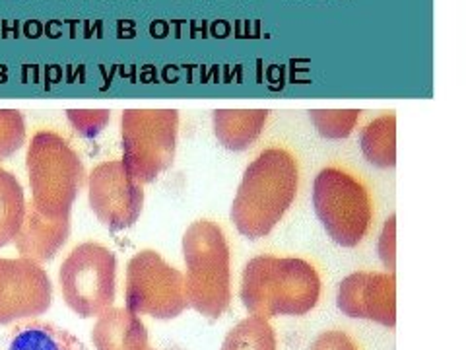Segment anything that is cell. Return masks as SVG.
I'll list each match as a JSON object with an SVG mask.
<instances>
[{
	"label": "cell",
	"mask_w": 466,
	"mask_h": 350,
	"mask_svg": "<svg viewBox=\"0 0 466 350\" xmlns=\"http://www.w3.org/2000/svg\"><path fill=\"white\" fill-rule=\"evenodd\" d=\"M268 119L265 109H218L212 113L214 135L228 150H247Z\"/></svg>",
	"instance_id": "9a60e30c"
},
{
	"label": "cell",
	"mask_w": 466,
	"mask_h": 350,
	"mask_svg": "<svg viewBox=\"0 0 466 350\" xmlns=\"http://www.w3.org/2000/svg\"><path fill=\"white\" fill-rule=\"evenodd\" d=\"M379 255H381L387 269H395V216H390L379 242Z\"/></svg>",
	"instance_id": "44dd1931"
},
{
	"label": "cell",
	"mask_w": 466,
	"mask_h": 350,
	"mask_svg": "<svg viewBox=\"0 0 466 350\" xmlns=\"http://www.w3.org/2000/svg\"><path fill=\"white\" fill-rule=\"evenodd\" d=\"M220 350H279V341L268 319L249 315L226 335Z\"/></svg>",
	"instance_id": "e0dca14e"
},
{
	"label": "cell",
	"mask_w": 466,
	"mask_h": 350,
	"mask_svg": "<svg viewBox=\"0 0 466 350\" xmlns=\"http://www.w3.org/2000/svg\"><path fill=\"white\" fill-rule=\"evenodd\" d=\"M148 350H150V348H148Z\"/></svg>",
	"instance_id": "7402d4cb"
},
{
	"label": "cell",
	"mask_w": 466,
	"mask_h": 350,
	"mask_svg": "<svg viewBox=\"0 0 466 350\" xmlns=\"http://www.w3.org/2000/svg\"><path fill=\"white\" fill-rule=\"evenodd\" d=\"M239 296L251 315L298 317L319 304L320 276L305 259L258 255L243 269Z\"/></svg>",
	"instance_id": "7a4b0ae2"
},
{
	"label": "cell",
	"mask_w": 466,
	"mask_h": 350,
	"mask_svg": "<svg viewBox=\"0 0 466 350\" xmlns=\"http://www.w3.org/2000/svg\"><path fill=\"white\" fill-rule=\"evenodd\" d=\"M339 310L354 319H370L385 327L397 325L395 274L360 271L346 276L339 286Z\"/></svg>",
	"instance_id": "8fae6325"
},
{
	"label": "cell",
	"mask_w": 466,
	"mask_h": 350,
	"mask_svg": "<svg viewBox=\"0 0 466 350\" xmlns=\"http://www.w3.org/2000/svg\"><path fill=\"white\" fill-rule=\"evenodd\" d=\"M313 207L329 238L342 247H356L373 222V201L360 178L342 168H323L313 183Z\"/></svg>",
	"instance_id": "277c9868"
},
{
	"label": "cell",
	"mask_w": 466,
	"mask_h": 350,
	"mask_svg": "<svg viewBox=\"0 0 466 350\" xmlns=\"http://www.w3.org/2000/svg\"><path fill=\"white\" fill-rule=\"evenodd\" d=\"M179 133V111L130 109L123 115L125 168L144 185L166 171L175 158Z\"/></svg>",
	"instance_id": "52a82bcc"
},
{
	"label": "cell",
	"mask_w": 466,
	"mask_h": 350,
	"mask_svg": "<svg viewBox=\"0 0 466 350\" xmlns=\"http://www.w3.org/2000/svg\"><path fill=\"white\" fill-rule=\"evenodd\" d=\"M53 286L32 259H0V325L27 321L51 308Z\"/></svg>",
	"instance_id": "9c48e42d"
},
{
	"label": "cell",
	"mask_w": 466,
	"mask_h": 350,
	"mask_svg": "<svg viewBox=\"0 0 466 350\" xmlns=\"http://www.w3.org/2000/svg\"><path fill=\"white\" fill-rule=\"evenodd\" d=\"M360 113L361 111L358 109H315L309 111V119L320 137L339 140L352 135V130L360 119Z\"/></svg>",
	"instance_id": "ac0fdd59"
},
{
	"label": "cell",
	"mask_w": 466,
	"mask_h": 350,
	"mask_svg": "<svg viewBox=\"0 0 466 350\" xmlns=\"http://www.w3.org/2000/svg\"><path fill=\"white\" fill-rule=\"evenodd\" d=\"M63 298L78 317H96L109 310L116 292V259L109 247L86 242L76 245L58 271Z\"/></svg>",
	"instance_id": "8992f818"
},
{
	"label": "cell",
	"mask_w": 466,
	"mask_h": 350,
	"mask_svg": "<svg viewBox=\"0 0 466 350\" xmlns=\"http://www.w3.org/2000/svg\"><path fill=\"white\" fill-rule=\"evenodd\" d=\"M68 117L82 135L94 137L99 133L101 127L107 123L109 113L107 111H70Z\"/></svg>",
	"instance_id": "d6986e66"
},
{
	"label": "cell",
	"mask_w": 466,
	"mask_h": 350,
	"mask_svg": "<svg viewBox=\"0 0 466 350\" xmlns=\"http://www.w3.org/2000/svg\"><path fill=\"white\" fill-rule=\"evenodd\" d=\"M97 317L92 331L96 350H148V331L137 314L109 308Z\"/></svg>",
	"instance_id": "7c38bea8"
},
{
	"label": "cell",
	"mask_w": 466,
	"mask_h": 350,
	"mask_svg": "<svg viewBox=\"0 0 466 350\" xmlns=\"http://www.w3.org/2000/svg\"><path fill=\"white\" fill-rule=\"evenodd\" d=\"M309 350H360V348L348 333L340 329H330V331L320 333L319 337L311 343Z\"/></svg>",
	"instance_id": "ffe728a7"
},
{
	"label": "cell",
	"mask_w": 466,
	"mask_h": 350,
	"mask_svg": "<svg viewBox=\"0 0 466 350\" xmlns=\"http://www.w3.org/2000/svg\"><path fill=\"white\" fill-rule=\"evenodd\" d=\"M90 204L101 224L113 232L127 230L137 224L142 212V185L121 160L99 164L90 175Z\"/></svg>",
	"instance_id": "30bf717a"
},
{
	"label": "cell",
	"mask_w": 466,
	"mask_h": 350,
	"mask_svg": "<svg viewBox=\"0 0 466 350\" xmlns=\"http://www.w3.org/2000/svg\"><path fill=\"white\" fill-rule=\"evenodd\" d=\"M187 265L185 298L188 308L208 319L222 317L231 304L229 245L212 221H197L183 233Z\"/></svg>",
	"instance_id": "3957f363"
},
{
	"label": "cell",
	"mask_w": 466,
	"mask_h": 350,
	"mask_svg": "<svg viewBox=\"0 0 466 350\" xmlns=\"http://www.w3.org/2000/svg\"><path fill=\"white\" fill-rule=\"evenodd\" d=\"M361 152L368 162L377 168H392L397 164V117L385 113L377 117L360 137Z\"/></svg>",
	"instance_id": "2e32d148"
},
{
	"label": "cell",
	"mask_w": 466,
	"mask_h": 350,
	"mask_svg": "<svg viewBox=\"0 0 466 350\" xmlns=\"http://www.w3.org/2000/svg\"><path fill=\"white\" fill-rule=\"evenodd\" d=\"M125 300L127 310L137 315L179 317L188 308L183 273L171 267L159 253L144 250L128 261Z\"/></svg>",
	"instance_id": "ba28073f"
},
{
	"label": "cell",
	"mask_w": 466,
	"mask_h": 350,
	"mask_svg": "<svg viewBox=\"0 0 466 350\" xmlns=\"http://www.w3.org/2000/svg\"><path fill=\"white\" fill-rule=\"evenodd\" d=\"M0 350H87L70 331L49 321L27 319L0 337Z\"/></svg>",
	"instance_id": "4fadbf2b"
},
{
	"label": "cell",
	"mask_w": 466,
	"mask_h": 350,
	"mask_svg": "<svg viewBox=\"0 0 466 350\" xmlns=\"http://www.w3.org/2000/svg\"><path fill=\"white\" fill-rule=\"evenodd\" d=\"M298 160L286 149L262 150L245 168L229 216L241 236L260 240L279 226L298 193Z\"/></svg>",
	"instance_id": "6da1fadb"
},
{
	"label": "cell",
	"mask_w": 466,
	"mask_h": 350,
	"mask_svg": "<svg viewBox=\"0 0 466 350\" xmlns=\"http://www.w3.org/2000/svg\"><path fill=\"white\" fill-rule=\"evenodd\" d=\"M35 209L49 218H68L82 185L76 152L55 133H37L27 152Z\"/></svg>",
	"instance_id": "5b68a950"
},
{
	"label": "cell",
	"mask_w": 466,
	"mask_h": 350,
	"mask_svg": "<svg viewBox=\"0 0 466 350\" xmlns=\"http://www.w3.org/2000/svg\"><path fill=\"white\" fill-rule=\"evenodd\" d=\"M18 233V250L22 257L35 262L53 259L68 238V218H49L35 207L29 211L27 222Z\"/></svg>",
	"instance_id": "5bb4252c"
}]
</instances>
